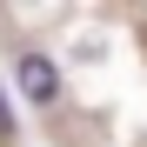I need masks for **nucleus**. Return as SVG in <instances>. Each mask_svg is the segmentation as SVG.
Returning <instances> with one entry per match:
<instances>
[{
    "label": "nucleus",
    "mask_w": 147,
    "mask_h": 147,
    "mask_svg": "<svg viewBox=\"0 0 147 147\" xmlns=\"http://www.w3.org/2000/svg\"><path fill=\"white\" fill-rule=\"evenodd\" d=\"M13 87L27 94V107H54L60 100V67L47 60V54H20L13 60Z\"/></svg>",
    "instance_id": "obj_1"
},
{
    "label": "nucleus",
    "mask_w": 147,
    "mask_h": 147,
    "mask_svg": "<svg viewBox=\"0 0 147 147\" xmlns=\"http://www.w3.org/2000/svg\"><path fill=\"white\" fill-rule=\"evenodd\" d=\"M0 134H13V114H7V100H0Z\"/></svg>",
    "instance_id": "obj_2"
}]
</instances>
